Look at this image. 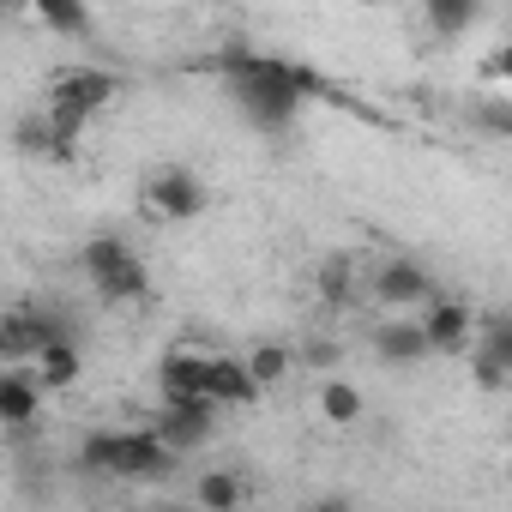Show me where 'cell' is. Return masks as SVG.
Wrapping results in <instances>:
<instances>
[{
	"label": "cell",
	"mask_w": 512,
	"mask_h": 512,
	"mask_svg": "<svg viewBox=\"0 0 512 512\" xmlns=\"http://www.w3.org/2000/svg\"><path fill=\"white\" fill-rule=\"evenodd\" d=\"M217 73H223L235 109H241L253 127H260V133L296 127V115H302L314 97H326V85H320L314 73L284 67V61H272V55H247V49H241V55H223Z\"/></svg>",
	"instance_id": "obj_1"
},
{
	"label": "cell",
	"mask_w": 512,
	"mask_h": 512,
	"mask_svg": "<svg viewBox=\"0 0 512 512\" xmlns=\"http://www.w3.org/2000/svg\"><path fill=\"white\" fill-rule=\"evenodd\" d=\"M79 278L97 290V302H109V308H127V302H145L151 296V272H145V253L127 241V235H115V229H103V235H91L85 247H79Z\"/></svg>",
	"instance_id": "obj_2"
},
{
	"label": "cell",
	"mask_w": 512,
	"mask_h": 512,
	"mask_svg": "<svg viewBox=\"0 0 512 512\" xmlns=\"http://www.w3.org/2000/svg\"><path fill=\"white\" fill-rule=\"evenodd\" d=\"M211 211V187L187 163H163L139 187V217L145 223H199Z\"/></svg>",
	"instance_id": "obj_3"
},
{
	"label": "cell",
	"mask_w": 512,
	"mask_h": 512,
	"mask_svg": "<svg viewBox=\"0 0 512 512\" xmlns=\"http://www.w3.org/2000/svg\"><path fill=\"white\" fill-rule=\"evenodd\" d=\"M362 296L380 314H410L434 296V272L410 253H392V260H362Z\"/></svg>",
	"instance_id": "obj_4"
},
{
	"label": "cell",
	"mask_w": 512,
	"mask_h": 512,
	"mask_svg": "<svg viewBox=\"0 0 512 512\" xmlns=\"http://www.w3.org/2000/svg\"><path fill=\"white\" fill-rule=\"evenodd\" d=\"M416 314V326H422V338H428V356H464L470 350V338H476V308L470 302H458V296H428L422 308H410Z\"/></svg>",
	"instance_id": "obj_5"
},
{
	"label": "cell",
	"mask_w": 512,
	"mask_h": 512,
	"mask_svg": "<svg viewBox=\"0 0 512 512\" xmlns=\"http://www.w3.org/2000/svg\"><path fill=\"white\" fill-rule=\"evenodd\" d=\"M464 356H470V374H476L482 392H506V380H512V326L500 314L476 320V338H470Z\"/></svg>",
	"instance_id": "obj_6"
},
{
	"label": "cell",
	"mask_w": 512,
	"mask_h": 512,
	"mask_svg": "<svg viewBox=\"0 0 512 512\" xmlns=\"http://www.w3.org/2000/svg\"><path fill=\"white\" fill-rule=\"evenodd\" d=\"M175 470V452L169 440L145 422V428H121V458H115V476L121 482H157Z\"/></svg>",
	"instance_id": "obj_7"
},
{
	"label": "cell",
	"mask_w": 512,
	"mask_h": 512,
	"mask_svg": "<svg viewBox=\"0 0 512 512\" xmlns=\"http://www.w3.org/2000/svg\"><path fill=\"white\" fill-rule=\"evenodd\" d=\"M49 97H61V103H73V109H85L91 121L121 97V79L109 73V67H61L55 79H49Z\"/></svg>",
	"instance_id": "obj_8"
},
{
	"label": "cell",
	"mask_w": 512,
	"mask_h": 512,
	"mask_svg": "<svg viewBox=\"0 0 512 512\" xmlns=\"http://www.w3.org/2000/svg\"><path fill=\"white\" fill-rule=\"evenodd\" d=\"M205 362H211V350H193V344L163 350V362H157V398L163 404H199L205 398Z\"/></svg>",
	"instance_id": "obj_9"
},
{
	"label": "cell",
	"mask_w": 512,
	"mask_h": 512,
	"mask_svg": "<svg viewBox=\"0 0 512 512\" xmlns=\"http://www.w3.org/2000/svg\"><path fill=\"white\" fill-rule=\"evenodd\" d=\"M43 386H37V374H31V362H7L0 368V428H13V434H25V428H37V416H43Z\"/></svg>",
	"instance_id": "obj_10"
},
{
	"label": "cell",
	"mask_w": 512,
	"mask_h": 512,
	"mask_svg": "<svg viewBox=\"0 0 512 512\" xmlns=\"http://www.w3.org/2000/svg\"><path fill=\"white\" fill-rule=\"evenodd\" d=\"M368 350H374V362H380V368H416V362H428V338H422L416 314L374 320V332H368Z\"/></svg>",
	"instance_id": "obj_11"
},
{
	"label": "cell",
	"mask_w": 512,
	"mask_h": 512,
	"mask_svg": "<svg viewBox=\"0 0 512 512\" xmlns=\"http://www.w3.org/2000/svg\"><path fill=\"white\" fill-rule=\"evenodd\" d=\"M205 398H211L217 410H253L266 392L253 386V374H247V362H241V356L211 350V362H205Z\"/></svg>",
	"instance_id": "obj_12"
},
{
	"label": "cell",
	"mask_w": 512,
	"mask_h": 512,
	"mask_svg": "<svg viewBox=\"0 0 512 512\" xmlns=\"http://www.w3.org/2000/svg\"><path fill=\"white\" fill-rule=\"evenodd\" d=\"M217 416H223V410H217L211 398H199V404H163L151 428H157V434L169 440V452L181 458V452H193V446H205V440H211Z\"/></svg>",
	"instance_id": "obj_13"
},
{
	"label": "cell",
	"mask_w": 512,
	"mask_h": 512,
	"mask_svg": "<svg viewBox=\"0 0 512 512\" xmlns=\"http://www.w3.org/2000/svg\"><path fill=\"white\" fill-rule=\"evenodd\" d=\"M31 374H37L43 392H67V386H79V374H85V350H79V338H73V332H67V338H49V344L31 356Z\"/></svg>",
	"instance_id": "obj_14"
},
{
	"label": "cell",
	"mask_w": 512,
	"mask_h": 512,
	"mask_svg": "<svg viewBox=\"0 0 512 512\" xmlns=\"http://www.w3.org/2000/svg\"><path fill=\"white\" fill-rule=\"evenodd\" d=\"M416 7H422V25H428L440 43H458V37H470V31L482 25L488 0H416Z\"/></svg>",
	"instance_id": "obj_15"
},
{
	"label": "cell",
	"mask_w": 512,
	"mask_h": 512,
	"mask_svg": "<svg viewBox=\"0 0 512 512\" xmlns=\"http://www.w3.org/2000/svg\"><path fill=\"white\" fill-rule=\"evenodd\" d=\"M314 290L326 308H350L362 296V260L356 253H326V260L314 266Z\"/></svg>",
	"instance_id": "obj_16"
},
{
	"label": "cell",
	"mask_w": 512,
	"mask_h": 512,
	"mask_svg": "<svg viewBox=\"0 0 512 512\" xmlns=\"http://www.w3.org/2000/svg\"><path fill=\"white\" fill-rule=\"evenodd\" d=\"M193 500H199L205 512H235V506L253 500V482H247L235 464H211V470L193 482Z\"/></svg>",
	"instance_id": "obj_17"
},
{
	"label": "cell",
	"mask_w": 512,
	"mask_h": 512,
	"mask_svg": "<svg viewBox=\"0 0 512 512\" xmlns=\"http://www.w3.org/2000/svg\"><path fill=\"white\" fill-rule=\"evenodd\" d=\"M314 404H320V416H326L332 428H356V422L368 416L362 386H350L344 374H326V380H320V392H314Z\"/></svg>",
	"instance_id": "obj_18"
},
{
	"label": "cell",
	"mask_w": 512,
	"mask_h": 512,
	"mask_svg": "<svg viewBox=\"0 0 512 512\" xmlns=\"http://www.w3.org/2000/svg\"><path fill=\"white\" fill-rule=\"evenodd\" d=\"M13 151H19V157H31V163H73V151L49 133L43 109H37V115H25V121H13Z\"/></svg>",
	"instance_id": "obj_19"
},
{
	"label": "cell",
	"mask_w": 512,
	"mask_h": 512,
	"mask_svg": "<svg viewBox=\"0 0 512 512\" xmlns=\"http://www.w3.org/2000/svg\"><path fill=\"white\" fill-rule=\"evenodd\" d=\"M115 458H121V428H91L85 440H79V476H91V482H121L115 476Z\"/></svg>",
	"instance_id": "obj_20"
},
{
	"label": "cell",
	"mask_w": 512,
	"mask_h": 512,
	"mask_svg": "<svg viewBox=\"0 0 512 512\" xmlns=\"http://www.w3.org/2000/svg\"><path fill=\"white\" fill-rule=\"evenodd\" d=\"M25 7L55 31V37H97V19H91V0H25Z\"/></svg>",
	"instance_id": "obj_21"
},
{
	"label": "cell",
	"mask_w": 512,
	"mask_h": 512,
	"mask_svg": "<svg viewBox=\"0 0 512 512\" xmlns=\"http://www.w3.org/2000/svg\"><path fill=\"white\" fill-rule=\"evenodd\" d=\"M241 362H247V374H253V386H260V392H278L296 374V350L290 344H253Z\"/></svg>",
	"instance_id": "obj_22"
},
{
	"label": "cell",
	"mask_w": 512,
	"mask_h": 512,
	"mask_svg": "<svg viewBox=\"0 0 512 512\" xmlns=\"http://www.w3.org/2000/svg\"><path fill=\"white\" fill-rule=\"evenodd\" d=\"M338 362H344V344H338V338H320V332L296 350V368H326V374H332Z\"/></svg>",
	"instance_id": "obj_23"
},
{
	"label": "cell",
	"mask_w": 512,
	"mask_h": 512,
	"mask_svg": "<svg viewBox=\"0 0 512 512\" xmlns=\"http://www.w3.org/2000/svg\"><path fill=\"white\" fill-rule=\"evenodd\" d=\"M482 133H494V139L512 133V103H506V97H488V103H482Z\"/></svg>",
	"instance_id": "obj_24"
},
{
	"label": "cell",
	"mask_w": 512,
	"mask_h": 512,
	"mask_svg": "<svg viewBox=\"0 0 512 512\" xmlns=\"http://www.w3.org/2000/svg\"><path fill=\"white\" fill-rule=\"evenodd\" d=\"M500 73H506V49H494V55L482 61V79H494V85H500Z\"/></svg>",
	"instance_id": "obj_25"
},
{
	"label": "cell",
	"mask_w": 512,
	"mask_h": 512,
	"mask_svg": "<svg viewBox=\"0 0 512 512\" xmlns=\"http://www.w3.org/2000/svg\"><path fill=\"white\" fill-rule=\"evenodd\" d=\"M31 7H25V0H0V25H13V19H25Z\"/></svg>",
	"instance_id": "obj_26"
},
{
	"label": "cell",
	"mask_w": 512,
	"mask_h": 512,
	"mask_svg": "<svg viewBox=\"0 0 512 512\" xmlns=\"http://www.w3.org/2000/svg\"><path fill=\"white\" fill-rule=\"evenodd\" d=\"M7 362H13V356H7V332H0V368H7Z\"/></svg>",
	"instance_id": "obj_27"
}]
</instances>
